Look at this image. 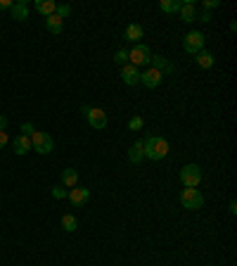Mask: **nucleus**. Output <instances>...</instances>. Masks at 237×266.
I'll return each mask as SVG.
<instances>
[{"mask_svg": "<svg viewBox=\"0 0 237 266\" xmlns=\"http://www.w3.org/2000/svg\"><path fill=\"white\" fill-rule=\"evenodd\" d=\"M169 155V143L166 138H159V135H149L145 140V157L152 162H159L164 160Z\"/></svg>", "mask_w": 237, "mask_h": 266, "instance_id": "nucleus-1", "label": "nucleus"}, {"mask_svg": "<svg viewBox=\"0 0 237 266\" xmlns=\"http://www.w3.org/2000/svg\"><path fill=\"white\" fill-rule=\"evenodd\" d=\"M31 147L38 152V155H50L55 150V140L50 133H43V131H33L31 135Z\"/></svg>", "mask_w": 237, "mask_h": 266, "instance_id": "nucleus-2", "label": "nucleus"}, {"mask_svg": "<svg viewBox=\"0 0 237 266\" xmlns=\"http://www.w3.org/2000/svg\"><path fill=\"white\" fill-rule=\"evenodd\" d=\"M178 178H180V183L185 188H197L202 183V169L197 164H185L180 173H178Z\"/></svg>", "mask_w": 237, "mask_h": 266, "instance_id": "nucleus-3", "label": "nucleus"}, {"mask_svg": "<svg viewBox=\"0 0 237 266\" xmlns=\"http://www.w3.org/2000/svg\"><path fill=\"white\" fill-rule=\"evenodd\" d=\"M180 204L185 209H199L204 204V195L197 188H185V190H180Z\"/></svg>", "mask_w": 237, "mask_h": 266, "instance_id": "nucleus-4", "label": "nucleus"}, {"mask_svg": "<svg viewBox=\"0 0 237 266\" xmlns=\"http://www.w3.org/2000/svg\"><path fill=\"white\" fill-rule=\"evenodd\" d=\"M183 48H185V53H190V55H197L199 50H204V33H202V31H190V33H185Z\"/></svg>", "mask_w": 237, "mask_h": 266, "instance_id": "nucleus-5", "label": "nucleus"}, {"mask_svg": "<svg viewBox=\"0 0 237 266\" xmlns=\"http://www.w3.org/2000/svg\"><path fill=\"white\" fill-rule=\"evenodd\" d=\"M83 114H86V121L90 124L92 129H105L107 126L105 109H100V107H83Z\"/></svg>", "mask_w": 237, "mask_h": 266, "instance_id": "nucleus-6", "label": "nucleus"}, {"mask_svg": "<svg viewBox=\"0 0 237 266\" xmlns=\"http://www.w3.org/2000/svg\"><path fill=\"white\" fill-rule=\"evenodd\" d=\"M152 60V53H149V48L147 45H135L131 53H128V65H133V66H138V65H147Z\"/></svg>", "mask_w": 237, "mask_h": 266, "instance_id": "nucleus-7", "label": "nucleus"}, {"mask_svg": "<svg viewBox=\"0 0 237 266\" xmlns=\"http://www.w3.org/2000/svg\"><path fill=\"white\" fill-rule=\"evenodd\" d=\"M88 198H90V190H88V188H81V186L71 188V190L66 193V200H69L74 207H83V204L88 202Z\"/></svg>", "mask_w": 237, "mask_h": 266, "instance_id": "nucleus-8", "label": "nucleus"}, {"mask_svg": "<svg viewBox=\"0 0 237 266\" xmlns=\"http://www.w3.org/2000/svg\"><path fill=\"white\" fill-rule=\"evenodd\" d=\"M161 79H164V74H161V71H157L154 66H149L145 74H140V83H143V86H147V88H157L159 83H161Z\"/></svg>", "mask_w": 237, "mask_h": 266, "instance_id": "nucleus-9", "label": "nucleus"}, {"mask_svg": "<svg viewBox=\"0 0 237 266\" xmlns=\"http://www.w3.org/2000/svg\"><path fill=\"white\" fill-rule=\"evenodd\" d=\"M121 81H123L126 86H135V83H140V74H138V66L123 65V69H121Z\"/></svg>", "mask_w": 237, "mask_h": 266, "instance_id": "nucleus-10", "label": "nucleus"}, {"mask_svg": "<svg viewBox=\"0 0 237 266\" xmlns=\"http://www.w3.org/2000/svg\"><path fill=\"white\" fill-rule=\"evenodd\" d=\"M143 160H145V140H135L133 147L128 150V162L131 164H140Z\"/></svg>", "mask_w": 237, "mask_h": 266, "instance_id": "nucleus-11", "label": "nucleus"}, {"mask_svg": "<svg viewBox=\"0 0 237 266\" xmlns=\"http://www.w3.org/2000/svg\"><path fill=\"white\" fill-rule=\"evenodd\" d=\"M149 62H152V66H154L157 71H161V74H173V69H176V66H173L164 55H152Z\"/></svg>", "mask_w": 237, "mask_h": 266, "instance_id": "nucleus-12", "label": "nucleus"}, {"mask_svg": "<svg viewBox=\"0 0 237 266\" xmlns=\"http://www.w3.org/2000/svg\"><path fill=\"white\" fill-rule=\"evenodd\" d=\"M12 17L17 19V22L29 19V0H19V2H14L12 5Z\"/></svg>", "mask_w": 237, "mask_h": 266, "instance_id": "nucleus-13", "label": "nucleus"}, {"mask_svg": "<svg viewBox=\"0 0 237 266\" xmlns=\"http://www.w3.org/2000/svg\"><path fill=\"white\" fill-rule=\"evenodd\" d=\"M123 36H126V40H131V43H138L140 38H145V29L140 27V24H128Z\"/></svg>", "mask_w": 237, "mask_h": 266, "instance_id": "nucleus-14", "label": "nucleus"}, {"mask_svg": "<svg viewBox=\"0 0 237 266\" xmlns=\"http://www.w3.org/2000/svg\"><path fill=\"white\" fill-rule=\"evenodd\" d=\"M33 7H36L43 17H50V14H55V10H57V2H55V0H36Z\"/></svg>", "mask_w": 237, "mask_h": 266, "instance_id": "nucleus-15", "label": "nucleus"}, {"mask_svg": "<svg viewBox=\"0 0 237 266\" xmlns=\"http://www.w3.org/2000/svg\"><path fill=\"white\" fill-rule=\"evenodd\" d=\"M31 150V138L29 135H17L14 138V155H27Z\"/></svg>", "mask_w": 237, "mask_h": 266, "instance_id": "nucleus-16", "label": "nucleus"}, {"mask_svg": "<svg viewBox=\"0 0 237 266\" xmlns=\"http://www.w3.org/2000/svg\"><path fill=\"white\" fill-rule=\"evenodd\" d=\"M62 186H66V188L79 186V171L76 169H64L62 171Z\"/></svg>", "mask_w": 237, "mask_h": 266, "instance_id": "nucleus-17", "label": "nucleus"}, {"mask_svg": "<svg viewBox=\"0 0 237 266\" xmlns=\"http://www.w3.org/2000/svg\"><path fill=\"white\" fill-rule=\"evenodd\" d=\"M45 27H48V31H53V33H62L64 19H59L57 14H50V17H45Z\"/></svg>", "mask_w": 237, "mask_h": 266, "instance_id": "nucleus-18", "label": "nucleus"}, {"mask_svg": "<svg viewBox=\"0 0 237 266\" xmlns=\"http://www.w3.org/2000/svg\"><path fill=\"white\" fill-rule=\"evenodd\" d=\"M180 7H183V2H180V0H161V2H159V10H161V12H166V14L178 12Z\"/></svg>", "mask_w": 237, "mask_h": 266, "instance_id": "nucleus-19", "label": "nucleus"}, {"mask_svg": "<svg viewBox=\"0 0 237 266\" xmlns=\"http://www.w3.org/2000/svg\"><path fill=\"white\" fill-rule=\"evenodd\" d=\"M197 65L202 66V69H211V66H213V55H211L209 50H199L197 53Z\"/></svg>", "mask_w": 237, "mask_h": 266, "instance_id": "nucleus-20", "label": "nucleus"}, {"mask_svg": "<svg viewBox=\"0 0 237 266\" xmlns=\"http://www.w3.org/2000/svg\"><path fill=\"white\" fill-rule=\"evenodd\" d=\"M183 22H195V5L192 2H183V7L178 10Z\"/></svg>", "mask_w": 237, "mask_h": 266, "instance_id": "nucleus-21", "label": "nucleus"}, {"mask_svg": "<svg viewBox=\"0 0 237 266\" xmlns=\"http://www.w3.org/2000/svg\"><path fill=\"white\" fill-rule=\"evenodd\" d=\"M62 228H64L66 233H74V231L79 228V221H76V216H71V214H64V216H62Z\"/></svg>", "mask_w": 237, "mask_h": 266, "instance_id": "nucleus-22", "label": "nucleus"}, {"mask_svg": "<svg viewBox=\"0 0 237 266\" xmlns=\"http://www.w3.org/2000/svg\"><path fill=\"white\" fill-rule=\"evenodd\" d=\"M55 14H57L59 19H66V17L71 14V7H69V5H57V10H55Z\"/></svg>", "mask_w": 237, "mask_h": 266, "instance_id": "nucleus-23", "label": "nucleus"}, {"mask_svg": "<svg viewBox=\"0 0 237 266\" xmlns=\"http://www.w3.org/2000/svg\"><path fill=\"white\" fill-rule=\"evenodd\" d=\"M114 62H118V65H128V50H117Z\"/></svg>", "mask_w": 237, "mask_h": 266, "instance_id": "nucleus-24", "label": "nucleus"}, {"mask_svg": "<svg viewBox=\"0 0 237 266\" xmlns=\"http://www.w3.org/2000/svg\"><path fill=\"white\" fill-rule=\"evenodd\" d=\"M128 129H131V131H140V129H143V119H140V117H133V119L128 121Z\"/></svg>", "mask_w": 237, "mask_h": 266, "instance_id": "nucleus-25", "label": "nucleus"}, {"mask_svg": "<svg viewBox=\"0 0 237 266\" xmlns=\"http://www.w3.org/2000/svg\"><path fill=\"white\" fill-rule=\"evenodd\" d=\"M33 131H36V129H33V124H31V121H24V124H22V135H29V138H31Z\"/></svg>", "mask_w": 237, "mask_h": 266, "instance_id": "nucleus-26", "label": "nucleus"}, {"mask_svg": "<svg viewBox=\"0 0 237 266\" xmlns=\"http://www.w3.org/2000/svg\"><path fill=\"white\" fill-rule=\"evenodd\" d=\"M221 5V0H204V12H209L213 7H218Z\"/></svg>", "mask_w": 237, "mask_h": 266, "instance_id": "nucleus-27", "label": "nucleus"}, {"mask_svg": "<svg viewBox=\"0 0 237 266\" xmlns=\"http://www.w3.org/2000/svg\"><path fill=\"white\" fill-rule=\"evenodd\" d=\"M53 198H57V200H62V198H66V190L62 186H57V188H53Z\"/></svg>", "mask_w": 237, "mask_h": 266, "instance_id": "nucleus-28", "label": "nucleus"}, {"mask_svg": "<svg viewBox=\"0 0 237 266\" xmlns=\"http://www.w3.org/2000/svg\"><path fill=\"white\" fill-rule=\"evenodd\" d=\"M7 140H10V138H7V131H0V150L7 145Z\"/></svg>", "mask_w": 237, "mask_h": 266, "instance_id": "nucleus-29", "label": "nucleus"}, {"mask_svg": "<svg viewBox=\"0 0 237 266\" xmlns=\"http://www.w3.org/2000/svg\"><path fill=\"white\" fill-rule=\"evenodd\" d=\"M12 0H0V10H12Z\"/></svg>", "mask_w": 237, "mask_h": 266, "instance_id": "nucleus-30", "label": "nucleus"}, {"mask_svg": "<svg viewBox=\"0 0 237 266\" xmlns=\"http://www.w3.org/2000/svg\"><path fill=\"white\" fill-rule=\"evenodd\" d=\"M5 129H7V117L0 114V131H5Z\"/></svg>", "mask_w": 237, "mask_h": 266, "instance_id": "nucleus-31", "label": "nucleus"}, {"mask_svg": "<svg viewBox=\"0 0 237 266\" xmlns=\"http://www.w3.org/2000/svg\"><path fill=\"white\" fill-rule=\"evenodd\" d=\"M202 22H211V14L209 12H202V17H199Z\"/></svg>", "mask_w": 237, "mask_h": 266, "instance_id": "nucleus-32", "label": "nucleus"}]
</instances>
